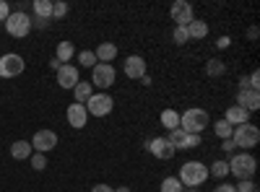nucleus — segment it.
Segmentation results:
<instances>
[{"instance_id": "nucleus-34", "label": "nucleus", "mask_w": 260, "mask_h": 192, "mask_svg": "<svg viewBox=\"0 0 260 192\" xmlns=\"http://www.w3.org/2000/svg\"><path fill=\"white\" fill-rule=\"evenodd\" d=\"M65 13H68V3H62V0L52 3V18H62Z\"/></svg>"}, {"instance_id": "nucleus-24", "label": "nucleus", "mask_w": 260, "mask_h": 192, "mask_svg": "<svg viewBox=\"0 0 260 192\" xmlns=\"http://www.w3.org/2000/svg\"><path fill=\"white\" fill-rule=\"evenodd\" d=\"M161 127H164V130H177V127H180V114L175 112V109H164L161 112Z\"/></svg>"}, {"instance_id": "nucleus-4", "label": "nucleus", "mask_w": 260, "mask_h": 192, "mask_svg": "<svg viewBox=\"0 0 260 192\" xmlns=\"http://www.w3.org/2000/svg\"><path fill=\"white\" fill-rule=\"evenodd\" d=\"M3 24H6V31H8L11 36H16V39L29 36V31L34 29V26H31V16H29L26 11H11V16L3 21Z\"/></svg>"}, {"instance_id": "nucleus-3", "label": "nucleus", "mask_w": 260, "mask_h": 192, "mask_svg": "<svg viewBox=\"0 0 260 192\" xmlns=\"http://www.w3.org/2000/svg\"><path fill=\"white\" fill-rule=\"evenodd\" d=\"M180 182H182V187H201L206 179H208V166L203 164V161H187V164H182L180 166V177H177Z\"/></svg>"}, {"instance_id": "nucleus-30", "label": "nucleus", "mask_w": 260, "mask_h": 192, "mask_svg": "<svg viewBox=\"0 0 260 192\" xmlns=\"http://www.w3.org/2000/svg\"><path fill=\"white\" fill-rule=\"evenodd\" d=\"M172 39H175V45H187L190 42V36H187V29L185 26H175V31H172Z\"/></svg>"}, {"instance_id": "nucleus-28", "label": "nucleus", "mask_w": 260, "mask_h": 192, "mask_svg": "<svg viewBox=\"0 0 260 192\" xmlns=\"http://www.w3.org/2000/svg\"><path fill=\"white\" fill-rule=\"evenodd\" d=\"M185 130H182V127H177V130H172L169 135H167V140L172 143V148H175V151H180V148H182V143H185Z\"/></svg>"}, {"instance_id": "nucleus-37", "label": "nucleus", "mask_w": 260, "mask_h": 192, "mask_svg": "<svg viewBox=\"0 0 260 192\" xmlns=\"http://www.w3.org/2000/svg\"><path fill=\"white\" fill-rule=\"evenodd\" d=\"M213 192H237L234 184H226V182H219V187H213Z\"/></svg>"}, {"instance_id": "nucleus-16", "label": "nucleus", "mask_w": 260, "mask_h": 192, "mask_svg": "<svg viewBox=\"0 0 260 192\" xmlns=\"http://www.w3.org/2000/svg\"><path fill=\"white\" fill-rule=\"evenodd\" d=\"M224 120H226L232 127H237V125L250 122V112H247V109H242V106H237V104H232L229 109H226V114H224Z\"/></svg>"}, {"instance_id": "nucleus-35", "label": "nucleus", "mask_w": 260, "mask_h": 192, "mask_svg": "<svg viewBox=\"0 0 260 192\" xmlns=\"http://www.w3.org/2000/svg\"><path fill=\"white\" fill-rule=\"evenodd\" d=\"M11 16V6L6 3V0H0V21H6Z\"/></svg>"}, {"instance_id": "nucleus-11", "label": "nucleus", "mask_w": 260, "mask_h": 192, "mask_svg": "<svg viewBox=\"0 0 260 192\" xmlns=\"http://www.w3.org/2000/svg\"><path fill=\"white\" fill-rule=\"evenodd\" d=\"M78 81H81V75H78V68L76 65H60L57 68V86L60 89H65V91H73L76 86H78Z\"/></svg>"}, {"instance_id": "nucleus-33", "label": "nucleus", "mask_w": 260, "mask_h": 192, "mask_svg": "<svg viewBox=\"0 0 260 192\" xmlns=\"http://www.w3.org/2000/svg\"><path fill=\"white\" fill-rule=\"evenodd\" d=\"M234 189L237 192H257V187H255L252 179H240V184H234Z\"/></svg>"}, {"instance_id": "nucleus-14", "label": "nucleus", "mask_w": 260, "mask_h": 192, "mask_svg": "<svg viewBox=\"0 0 260 192\" xmlns=\"http://www.w3.org/2000/svg\"><path fill=\"white\" fill-rule=\"evenodd\" d=\"M65 117H68V125L76 127V130H83L86 122H89V112H86V106H83V104H76V101L68 106Z\"/></svg>"}, {"instance_id": "nucleus-12", "label": "nucleus", "mask_w": 260, "mask_h": 192, "mask_svg": "<svg viewBox=\"0 0 260 192\" xmlns=\"http://www.w3.org/2000/svg\"><path fill=\"white\" fill-rule=\"evenodd\" d=\"M169 16H172V21H175V26H187L190 21L195 18L192 6L187 3V0H177V3L169 8Z\"/></svg>"}, {"instance_id": "nucleus-23", "label": "nucleus", "mask_w": 260, "mask_h": 192, "mask_svg": "<svg viewBox=\"0 0 260 192\" xmlns=\"http://www.w3.org/2000/svg\"><path fill=\"white\" fill-rule=\"evenodd\" d=\"M34 16L37 18H45V21H52V0H34Z\"/></svg>"}, {"instance_id": "nucleus-44", "label": "nucleus", "mask_w": 260, "mask_h": 192, "mask_svg": "<svg viewBox=\"0 0 260 192\" xmlns=\"http://www.w3.org/2000/svg\"><path fill=\"white\" fill-rule=\"evenodd\" d=\"M187 192H201V189H187Z\"/></svg>"}, {"instance_id": "nucleus-18", "label": "nucleus", "mask_w": 260, "mask_h": 192, "mask_svg": "<svg viewBox=\"0 0 260 192\" xmlns=\"http://www.w3.org/2000/svg\"><path fill=\"white\" fill-rule=\"evenodd\" d=\"M73 55H76L73 42H60V45H57V52H55V60L60 62V65H68V62L73 60Z\"/></svg>"}, {"instance_id": "nucleus-25", "label": "nucleus", "mask_w": 260, "mask_h": 192, "mask_svg": "<svg viewBox=\"0 0 260 192\" xmlns=\"http://www.w3.org/2000/svg\"><path fill=\"white\" fill-rule=\"evenodd\" d=\"M206 75L208 78H221V75H226V65H224V62L221 60H208L206 62Z\"/></svg>"}, {"instance_id": "nucleus-13", "label": "nucleus", "mask_w": 260, "mask_h": 192, "mask_svg": "<svg viewBox=\"0 0 260 192\" xmlns=\"http://www.w3.org/2000/svg\"><path fill=\"white\" fill-rule=\"evenodd\" d=\"M122 73H125L127 78H133V81H141V78L146 75V60H143L141 55H130V57L125 60V65H122Z\"/></svg>"}, {"instance_id": "nucleus-9", "label": "nucleus", "mask_w": 260, "mask_h": 192, "mask_svg": "<svg viewBox=\"0 0 260 192\" xmlns=\"http://www.w3.org/2000/svg\"><path fill=\"white\" fill-rule=\"evenodd\" d=\"M29 143H31L34 153H47L52 148H57V133L55 130H37Z\"/></svg>"}, {"instance_id": "nucleus-7", "label": "nucleus", "mask_w": 260, "mask_h": 192, "mask_svg": "<svg viewBox=\"0 0 260 192\" xmlns=\"http://www.w3.org/2000/svg\"><path fill=\"white\" fill-rule=\"evenodd\" d=\"M86 106V112H89L91 117H107L112 112V106H115V99L107 94V91H99V94H94L89 101L83 104Z\"/></svg>"}, {"instance_id": "nucleus-22", "label": "nucleus", "mask_w": 260, "mask_h": 192, "mask_svg": "<svg viewBox=\"0 0 260 192\" xmlns=\"http://www.w3.org/2000/svg\"><path fill=\"white\" fill-rule=\"evenodd\" d=\"M208 177H213V179H219V182H226V177H229V164H226L224 159H219V161H213V164L208 166Z\"/></svg>"}, {"instance_id": "nucleus-38", "label": "nucleus", "mask_w": 260, "mask_h": 192, "mask_svg": "<svg viewBox=\"0 0 260 192\" xmlns=\"http://www.w3.org/2000/svg\"><path fill=\"white\" fill-rule=\"evenodd\" d=\"M31 26H37V29H47V26H50V21H45V18H31Z\"/></svg>"}, {"instance_id": "nucleus-19", "label": "nucleus", "mask_w": 260, "mask_h": 192, "mask_svg": "<svg viewBox=\"0 0 260 192\" xmlns=\"http://www.w3.org/2000/svg\"><path fill=\"white\" fill-rule=\"evenodd\" d=\"M31 153H34V151H31V143H29V140H16V143L11 145V156H13L16 161H26Z\"/></svg>"}, {"instance_id": "nucleus-20", "label": "nucleus", "mask_w": 260, "mask_h": 192, "mask_svg": "<svg viewBox=\"0 0 260 192\" xmlns=\"http://www.w3.org/2000/svg\"><path fill=\"white\" fill-rule=\"evenodd\" d=\"M185 29H187L190 39H206L208 36V24H206V21H198V18H192Z\"/></svg>"}, {"instance_id": "nucleus-43", "label": "nucleus", "mask_w": 260, "mask_h": 192, "mask_svg": "<svg viewBox=\"0 0 260 192\" xmlns=\"http://www.w3.org/2000/svg\"><path fill=\"white\" fill-rule=\"evenodd\" d=\"M115 192H130V187H115Z\"/></svg>"}, {"instance_id": "nucleus-1", "label": "nucleus", "mask_w": 260, "mask_h": 192, "mask_svg": "<svg viewBox=\"0 0 260 192\" xmlns=\"http://www.w3.org/2000/svg\"><path fill=\"white\" fill-rule=\"evenodd\" d=\"M226 164H229V174H234L237 179H252L255 177V169H257V161H255V156L250 151L232 153V159Z\"/></svg>"}, {"instance_id": "nucleus-17", "label": "nucleus", "mask_w": 260, "mask_h": 192, "mask_svg": "<svg viewBox=\"0 0 260 192\" xmlns=\"http://www.w3.org/2000/svg\"><path fill=\"white\" fill-rule=\"evenodd\" d=\"M94 55H96V62H110L117 57V45H112V42H102V45L94 50Z\"/></svg>"}, {"instance_id": "nucleus-6", "label": "nucleus", "mask_w": 260, "mask_h": 192, "mask_svg": "<svg viewBox=\"0 0 260 192\" xmlns=\"http://www.w3.org/2000/svg\"><path fill=\"white\" fill-rule=\"evenodd\" d=\"M117 81V70L115 65H107V62H96L91 68V86H96L99 91H107L110 86H115Z\"/></svg>"}, {"instance_id": "nucleus-29", "label": "nucleus", "mask_w": 260, "mask_h": 192, "mask_svg": "<svg viewBox=\"0 0 260 192\" xmlns=\"http://www.w3.org/2000/svg\"><path fill=\"white\" fill-rule=\"evenodd\" d=\"M78 65H81V68H94V65H96V55H94L91 50H83V52L78 55Z\"/></svg>"}, {"instance_id": "nucleus-39", "label": "nucleus", "mask_w": 260, "mask_h": 192, "mask_svg": "<svg viewBox=\"0 0 260 192\" xmlns=\"http://www.w3.org/2000/svg\"><path fill=\"white\" fill-rule=\"evenodd\" d=\"M232 45V39L229 36H219V42H216V47H219V50H226Z\"/></svg>"}, {"instance_id": "nucleus-27", "label": "nucleus", "mask_w": 260, "mask_h": 192, "mask_svg": "<svg viewBox=\"0 0 260 192\" xmlns=\"http://www.w3.org/2000/svg\"><path fill=\"white\" fill-rule=\"evenodd\" d=\"M161 192H185V187H182V182L177 179V177H167V179H161V187H159Z\"/></svg>"}, {"instance_id": "nucleus-5", "label": "nucleus", "mask_w": 260, "mask_h": 192, "mask_svg": "<svg viewBox=\"0 0 260 192\" xmlns=\"http://www.w3.org/2000/svg\"><path fill=\"white\" fill-rule=\"evenodd\" d=\"M232 143L234 148H242V151H250V148H255L260 143V130L255 125L245 122V125H237L234 133H232Z\"/></svg>"}, {"instance_id": "nucleus-31", "label": "nucleus", "mask_w": 260, "mask_h": 192, "mask_svg": "<svg viewBox=\"0 0 260 192\" xmlns=\"http://www.w3.org/2000/svg\"><path fill=\"white\" fill-rule=\"evenodd\" d=\"M29 161H31V166L37 169V172H45V169H47V156L45 153H31Z\"/></svg>"}, {"instance_id": "nucleus-21", "label": "nucleus", "mask_w": 260, "mask_h": 192, "mask_svg": "<svg viewBox=\"0 0 260 192\" xmlns=\"http://www.w3.org/2000/svg\"><path fill=\"white\" fill-rule=\"evenodd\" d=\"M73 96H76V104H86L94 96V86L89 81H78V86L73 89Z\"/></svg>"}, {"instance_id": "nucleus-41", "label": "nucleus", "mask_w": 260, "mask_h": 192, "mask_svg": "<svg viewBox=\"0 0 260 192\" xmlns=\"http://www.w3.org/2000/svg\"><path fill=\"white\" fill-rule=\"evenodd\" d=\"M257 34H260V31H257V26H250V29H247V39H250V42H255V39H257Z\"/></svg>"}, {"instance_id": "nucleus-15", "label": "nucleus", "mask_w": 260, "mask_h": 192, "mask_svg": "<svg viewBox=\"0 0 260 192\" xmlns=\"http://www.w3.org/2000/svg\"><path fill=\"white\" fill-rule=\"evenodd\" d=\"M237 106H242L247 112H255L260 106V91H252V89H242L237 94Z\"/></svg>"}, {"instance_id": "nucleus-26", "label": "nucleus", "mask_w": 260, "mask_h": 192, "mask_svg": "<svg viewBox=\"0 0 260 192\" xmlns=\"http://www.w3.org/2000/svg\"><path fill=\"white\" fill-rule=\"evenodd\" d=\"M213 133H216V138H219V140H229V138H232V133H234V127L221 117L219 122H213Z\"/></svg>"}, {"instance_id": "nucleus-2", "label": "nucleus", "mask_w": 260, "mask_h": 192, "mask_svg": "<svg viewBox=\"0 0 260 192\" xmlns=\"http://www.w3.org/2000/svg\"><path fill=\"white\" fill-rule=\"evenodd\" d=\"M211 125L208 120V112L206 109H198V106H192V109H185L182 117H180V127L190 135H203V130Z\"/></svg>"}, {"instance_id": "nucleus-36", "label": "nucleus", "mask_w": 260, "mask_h": 192, "mask_svg": "<svg viewBox=\"0 0 260 192\" xmlns=\"http://www.w3.org/2000/svg\"><path fill=\"white\" fill-rule=\"evenodd\" d=\"M221 151H224V153H229V156L237 151V148H234V143H232V138H229V140H221Z\"/></svg>"}, {"instance_id": "nucleus-8", "label": "nucleus", "mask_w": 260, "mask_h": 192, "mask_svg": "<svg viewBox=\"0 0 260 192\" xmlns=\"http://www.w3.org/2000/svg\"><path fill=\"white\" fill-rule=\"evenodd\" d=\"M24 68H26V62L21 55H16V52L0 55V78H16L24 73Z\"/></svg>"}, {"instance_id": "nucleus-32", "label": "nucleus", "mask_w": 260, "mask_h": 192, "mask_svg": "<svg viewBox=\"0 0 260 192\" xmlns=\"http://www.w3.org/2000/svg\"><path fill=\"white\" fill-rule=\"evenodd\" d=\"M201 145V135H185V143H182V151H190V148H198Z\"/></svg>"}, {"instance_id": "nucleus-42", "label": "nucleus", "mask_w": 260, "mask_h": 192, "mask_svg": "<svg viewBox=\"0 0 260 192\" xmlns=\"http://www.w3.org/2000/svg\"><path fill=\"white\" fill-rule=\"evenodd\" d=\"M141 83H143V86H151V75H148V73H146V75H143V78H141Z\"/></svg>"}, {"instance_id": "nucleus-40", "label": "nucleus", "mask_w": 260, "mask_h": 192, "mask_svg": "<svg viewBox=\"0 0 260 192\" xmlns=\"http://www.w3.org/2000/svg\"><path fill=\"white\" fill-rule=\"evenodd\" d=\"M91 192H115V187H110V184H94Z\"/></svg>"}, {"instance_id": "nucleus-10", "label": "nucleus", "mask_w": 260, "mask_h": 192, "mask_svg": "<svg viewBox=\"0 0 260 192\" xmlns=\"http://www.w3.org/2000/svg\"><path fill=\"white\" fill-rule=\"evenodd\" d=\"M146 151H148L151 156L161 159V161H169L172 156L177 153L175 148H172V143H169L167 138H151V140H146Z\"/></svg>"}]
</instances>
